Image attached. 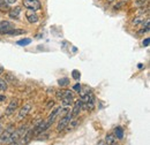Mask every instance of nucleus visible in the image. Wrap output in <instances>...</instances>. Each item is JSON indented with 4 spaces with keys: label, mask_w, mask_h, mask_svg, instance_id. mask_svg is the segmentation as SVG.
Returning a JSON list of instances; mask_svg holds the SVG:
<instances>
[{
    "label": "nucleus",
    "mask_w": 150,
    "mask_h": 145,
    "mask_svg": "<svg viewBox=\"0 0 150 145\" xmlns=\"http://www.w3.org/2000/svg\"><path fill=\"white\" fill-rule=\"evenodd\" d=\"M58 98L61 99V103H62V105H64L65 107L69 106V105L73 103V94H72L71 91H68V90L64 91V92H61V93H58Z\"/></svg>",
    "instance_id": "obj_1"
},
{
    "label": "nucleus",
    "mask_w": 150,
    "mask_h": 145,
    "mask_svg": "<svg viewBox=\"0 0 150 145\" xmlns=\"http://www.w3.org/2000/svg\"><path fill=\"white\" fill-rule=\"evenodd\" d=\"M72 113H66V115L59 121V123H58V126H57V130L58 131H61V130H64L65 128L67 127L68 125H69V122H71V120H72Z\"/></svg>",
    "instance_id": "obj_2"
},
{
    "label": "nucleus",
    "mask_w": 150,
    "mask_h": 145,
    "mask_svg": "<svg viewBox=\"0 0 150 145\" xmlns=\"http://www.w3.org/2000/svg\"><path fill=\"white\" fill-rule=\"evenodd\" d=\"M14 130H15V129H14V126H9V127L6 129V131L1 132V134H0V144H6V143H8L9 137H11V135L13 134Z\"/></svg>",
    "instance_id": "obj_3"
},
{
    "label": "nucleus",
    "mask_w": 150,
    "mask_h": 145,
    "mask_svg": "<svg viewBox=\"0 0 150 145\" xmlns=\"http://www.w3.org/2000/svg\"><path fill=\"white\" fill-rule=\"evenodd\" d=\"M23 5L24 7H27L28 9L33 11V12H36L38 9H40L42 5L38 0H23Z\"/></svg>",
    "instance_id": "obj_4"
},
{
    "label": "nucleus",
    "mask_w": 150,
    "mask_h": 145,
    "mask_svg": "<svg viewBox=\"0 0 150 145\" xmlns=\"http://www.w3.org/2000/svg\"><path fill=\"white\" fill-rule=\"evenodd\" d=\"M19 107V100L18 99H13L12 101H9L7 108H6V115H12Z\"/></svg>",
    "instance_id": "obj_5"
},
{
    "label": "nucleus",
    "mask_w": 150,
    "mask_h": 145,
    "mask_svg": "<svg viewBox=\"0 0 150 145\" xmlns=\"http://www.w3.org/2000/svg\"><path fill=\"white\" fill-rule=\"evenodd\" d=\"M60 111H61V108H60V107L52 111V113H51V114L49 115V118H47V121H45V122H46V127H47V128L51 127V125H52V123L56 121L57 116L60 114Z\"/></svg>",
    "instance_id": "obj_6"
},
{
    "label": "nucleus",
    "mask_w": 150,
    "mask_h": 145,
    "mask_svg": "<svg viewBox=\"0 0 150 145\" xmlns=\"http://www.w3.org/2000/svg\"><path fill=\"white\" fill-rule=\"evenodd\" d=\"M13 28H14V25L9 21H0V32L1 34H6L7 31L12 30Z\"/></svg>",
    "instance_id": "obj_7"
},
{
    "label": "nucleus",
    "mask_w": 150,
    "mask_h": 145,
    "mask_svg": "<svg viewBox=\"0 0 150 145\" xmlns=\"http://www.w3.org/2000/svg\"><path fill=\"white\" fill-rule=\"evenodd\" d=\"M82 107H83V103H82V100H81V99H77L74 104L73 112H71V113H72V116H77V115L80 114V112H81Z\"/></svg>",
    "instance_id": "obj_8"
},
{
    "label": "nucleus",
    "mask_w": 150,
    "mask_h": 145,
    "mask_svg": "<svg viewBox=\"0 0 150 145\" xmlns=\"http://www.w3.org/2000/svg\"><path fill=\"white\" fill-rule=\"evenodd\" d=\"M30 109H31V105L30 104H25L22 108L19 111V119L20 120H22V119H24L27 115H28V113L30 112Z\"/></svg>",
    "instance_id": "obj_9"
},
{
    "label": "nucleus",
    "mask_w": 150,
    "mask_h": 145,
    "mask_svg": "<svg viewBox=\"0 0 150 145\" xmlns=\"http://www.w3.org/2000/svg\"><path fill=\"white\" fill-rule=\"evenodd\" d=\"M25 16H27V20H28L29 23H36L38 21V15L35 14L33 11H28L25 13Z\"/></svg>",
    "instance_id": "obj_10"
},
{
    "label": "nucleus",
    "mask_w": 150,
    "mask_h": 145,
    "mask_svg": "<svg viewBox=\"0 0 150 145\" xmlns=\"http://www.w3.org/2000/svg\"><path fill=\"white\" fill-rule=\"evenodd\" d=\"M104 143H105V145H119L117 143V138H115L113 135H111V134H109V135L106 136Z\"/></svg>",
    "instance_id": "obj_11"
},
{
    "label": "nucleus",
    "mask_w": 150,
    "mask_h": 145,
    "mask_svg": "<svg viewBox=\"0 0 150 145\" xmlns=\"http://www.w3.org/2000/svg\"><path fill=\"white\" fill-rule=\"evenodd\" d=\"M23 34H25V30L15 29V28H13L12 30H9V31L6 32V35H11V36H18V35H23Z\"/></svg>",
    "instance_id": "obj_12"
},
{
    "label": "nucleus",
    "mask_w": 150,
    "mask_h": 145,
    "mask_svg": "<svg viewBox=\"0 0 150 145\" xmlns=\"http://www.w3.org/2000/svg\"><path fill=\"white\" fill-rule=\"evenodd\" d=\"M21 14V8L20 7H15V8H12L9 11V16L12 18H18Z\"/></svg>",
    "instance_id": "obj_13"
},
{
    "label": "nucleus",
    "mask_w": 150,
    "mask_h": 145,
    "mask_svg": "<svg viewBox=\"0 0 150 145\" xmlns=\"http://www.w3.org/2000/svg\"><path fill=\"white\" fill-rule=\"evenodd\" d=\"M114 137L118 139H122L124 138V129L121 127H117L114 129Z\"/></svg>",
    "instance_id": "obj_14"
},
{
    "label": "nucleus",
    "mask_w": 150,
    "mask_h": 145,
    "mask_svg": "<svg viewBox=\"0 0 150 145\" xmlns=\"http://www.w3.org/2000/svg\"><path fill=\"white\" fill-rule=\"evenodd\" d=\"M31 43V39H29V38H25V39H21V40H18V45L20 46H25V45H29Z\"/></svg>",
    "instance_id": "obj_15"
},
{
    "label": "nucleus",
    "mask_w": 150,
    "mask_h": 145,
    "mask_svg": "<svg viewBox=\"0 0 150 145\" xmlns=\"http://www.w3.org/2000/svg\"><path fill=\"white\" fill-rule=\"evenodd\" d=\"M68 83H69V80L68 78H60L59 81H58V84L60 85V87H66V85H68Z\"/></svg>",
    "instance_id": "obj_16"
},
{
    "label": "nucleus",
    "mask_w": 150,
    "mask_h": 145,
    "mask_svg": "<svg viewBox=\"0 0 150 145\" xmlns=\"http://www.w3.org/2000/svg\"><path fill=\"white\" fill-rule=\"evenodd\" d=\"M7 90V82L5 80L0 78V91H6Z\"/></svg>",
    "instance_id": "obj_17"
},
{
    "label": "nucleus",
    "mask_w": 150,
    "mask_h": 145,
    "mask_svg": "<svg viewBox=\"0 0 150 145\" xmlns=\"http://www.w3.org/2000/svg\"><path fill=\"white\" fill-rule=\"evenodd\" d=\"M72 76H73V78L74 80H80V77H81V74H80V72L79 70H76V69H74L73 72H72Z\"/></svg>",
    "instance_id": "obj_18"
},
{
    "label": "nucleus",
    "mask_w": 150,
    "mask_h": 145,
    "mask_svg": "<svg viewBox=\"0 0 150 145\" xmlns=\"http://www.w3.org/2000/svg\"><path fill=\"white\" fill-rule=\"evenodd\" d=\"M8 8V4L5 2V0H0V11H6Z\"/></svg>",
    "instance_id": "obj_19"
},
{
    "label": "nucleus",
    "mask_w": 150,
    "mask_h": 145,
    "mask_svg": "<svg viewBox=\"0 0 150 145\" xmlns=\"http://www.w3.org/2000/svg\"><path fill=\"white\" fill-rule=\"evenodd\" d=\"M143 16H137V18H134V20H133V21H132V23H133V24H139V23H140V22H142V21H143Z\"/></svg>",
    "instance_id": "obj_20"
},
{
    "label": "nucleus",
    "mask_w": 150,
    "mask_h": 145,
    "mask_svg": "<svg viewBox=\"0 0 150 145\" xmlns=\"http://www.w3.org/2000/svg\"><path fill=\"white\" fill-rule=\"evenodd\" d=\"M147 2H148V0H137L136 1V6H139V7L140 6H144Z\"/></svg>",
    "instance_id": "obj_21"
},
{
    "label": "nucleus",
    "mask_w": 150,
    "mask_h": 145,
    "mask_svg": "<svg viewBox=\"0 0 150 145\" xmlns=\"http://www.w3.org/2000/svg\"><path fill=\"white\" fill-rule=\"evenodd\" d=\"M73 89H74L75 91H77V92L80 93V92H81V89H82V88H81V84H80V83H77V84H75L74 87H73Z\"/></svg>",
    "instance_id": "obj_22"
},
{
    "label": "nucleus",
    "mask_w": 150,
    "mask_h": 145,
    "mask_svg": "<svg viewBox=\"0 0 150 145\" xmlns=\"http://www.w3.org/2000/svg\"><path fill=\"white\" fill-rule=\"evenodd\" d=\"M149 43H150V39L149 38H146V39L143 40V43H142V44H143V46H144V47H147V46H149Z\"/></svg>",
    "instance_id": "obj_23"
},
{
    "label": "nucleus",
    "mask_w": 150,
    "mask_h": 145,
    "mask_svg": "<svg viewBox=\"0 0 150 145\" xmlns=\"http://www.w3.org/2000/svg\"><path fill=\"white\" fill-rule=\"evenodd\" d=\"M18 0H5V2L6 4H8V5H12V4H15Z\"/></svg>",
    "instance_id": "obj_24"
},
{
    "label": "nucleus",
    "mask_w": 150,
    "mask_h": 145,
    "mask_svg": "<svg viewBox=\"0 0 150 145\" xmlns=\"http://www.w3.org/2000/svg\"><path fill=\"white\" fill-rule=\"evenodd\" d=\"M4 100H6V97L5 96H0V101H4Z\"/></svg>",
    "instance_id": "obj_25"
},
{
    "label": "nucleus",
    "mask_w": 150,
    "mask_h": 145,
    "mask_svg": "<svg viewBox=\"0 0 150 145\" xmlns=\"http://www.w3.org/2000/svg\"><path fill=\"white\" fill-rule=\"evenodd\" d=\"M2 72H4V67H2V66H0V75H1Z\"/></svg>",
    "instance_id": "obj_26"
},
{
    "label": "nucleus",
    "mask_w": 150,
    "mask_h": 145,
    "mask_svg": "<svg viewBox=\"0 0 150 145\" xmlns=\"http://www.w3.org/2000/svg\"><path fill=\"white\" fill-rule=\"evenodd\" d=\"M97 145H105V143H104V142L102 141V142H99V143H98V144H97Z\"/></svg>",
    "instance_id": "obj_27"
},
{
    "label": "nucleus",
    "mask_w": 150,
    "mask_h": 145,
    "mask_svg": "<svg viewBox=\"0 0 150 145\" xmlns=\"http://www.w3.org/2000/svg\"><path fill=\"white\" fill-rule=\"evenodd\" d=\"M2 132V126H0V134Z\"/></svg>",
    "instance_id": "obj_28"
},
{
    "label": "nucleus",
    "mask_w": 150,
    "mask_h": 145,
    "mask_svg": "<svg viewBox=\"0 0 150 145\" xmlns=\"http://www.w3.org/2000/svg\"><path fill=\"white\" fill-rule=\"evenodd\" d=\"M108 1H109V2H113V1H114V0H108Z\"/></svg>",
    "instance_id": "obj_29"
}]
</instances>
